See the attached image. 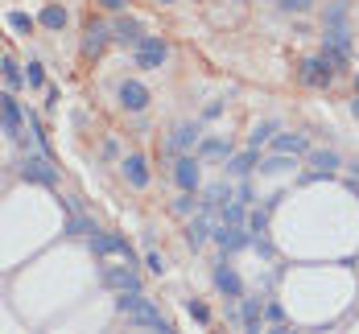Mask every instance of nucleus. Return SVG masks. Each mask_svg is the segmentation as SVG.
Segmentation results:
<instances>
[{"label":"nucleus","instance_id":"nucleus-1","mask_svg":"<svg viewBox=\"0 0 359 334\" xmlns=\"http://www.w3.org/2000/svg\"><path fill=\"white\" fill-rule=\"evenodd\" d=\"M116 309H120L133 326H141V330H149V334H174V326L161 318V309H157L144 293H120L116 297Z\"/></svg>","mask_w":359,"mask_h":334},{"label":"nucleus","instance_id":"nucleus-2","mask_svg":"<svg viewBox=\"0 0 359 334\" xmlns=\"http://www.w3.org/2000/svg\"><path fill=\"white\" fill-rule=\"evenodd\" d=\"M100 285L111 289V293H141V272L133 264H104Z\"/></svg>","mask_w":359,"mask_h":334},{"label":"nucleus","instance_id":"nucleus-3","mask_svg":"<svg viewBox=\"0 0 359 334\" xmlns=\"http://www.w3.org/2000/svg\"><path fill=\"white\" fill-rule=\"evenodd\" d=\"M17 174L25 182H37V186H58V169L50 165V153H25L17 161Z\"/></svg>","mask_w":359,"mask_h":334},{"label":"nucleus","instance_id":"nucleus-4","mask_svg":"<svg viewBox=\"0 0 359 334\" xmlns=\"http://www.w3.org/2000/svg\"><path fill=\"white\" fill-rule=\"evenodd\" d=\"M211 239H215L223 252H244V248H252V231H244L240 223H215L211 227Z\"/></svg>","mask_w":359,"mask_h":334},{"label":"nucleus","instance_id":"nucleus-5","mask_svg":"<svg viewBox=\"0 0 359 334\" xmlns=\"http://www.w3.org/2000/svg\"><path fill=\"white\" fill-rule=\"evenodd\" d=\"M170 58V46L161 41V37H141V46H137V54H133V62L141 67V71H161V62Z\"/></svg>","mask_w":359,"mask_h":334},{"label":"nucleus","instance_id":"nucleus-6","mask_svg":"<svg viewBox=\"0 0 359 334\" xmlns=\"http://www.w3.org/2000/svg\"><path fill=\"white\" fill-rule=\"evenodd\" d=\"M87 248H91L95 256H128V264H133V248H128V239H124V235L95 231V235H87Z\"/></svg>","mask_w":359,"mask_h":334},{"label":"nucleus","instance_id":"nucleus-7","mask_svg":"<svg viewBox=\"0 0 359 334\" xmlns=\"http://www.w3.org/2000/svg\"><path fill=\"white\" fill-rule=\"evenodd\" d=\"M198 141H203V124H194V120H182L178 128L165 137V148H170V153H190Z\"/></svg>","mask_w":359,"mask_h":334},{"label":"nucleus","instance_id":"nucleus-8","mask_svg":"<svg viewBox=\"0 0 359 334\" xmlns=\"http://www.w3.org/2000/svg\"><path fill=\"white\" fill-rule=\"evenodd\" d=\"M174 182L186 190V194H194L198 186H203V169H198V157H190V153H182L178 161H174Z\"/></svg>","mask_w":359,"mask_h":334},{"label":"nucleus","instance_id":"nucleus-9","mask_svg":"<svg viewBox=\"0 0 359 334\" xmlns=\"http://www.w3.org/2000/svg\"><path fill=\"white\" fill-rule=\"evenodd\" d=\"M116 95H120V108H124V111H144V108H149V87L137 83V78H124Z\"/></svg>","mask_w":359,"mask_h":334},{"label":"nucleus","instance_id":"nucleus-10","mask_svg":"<svg viewBox=\"0 0 359 334\" xmlns=\"http://www.w3.org/2000/svg\"><path fill=\"white\" fill-rule=\"evenodd\" d=\"M215 289L223 297H244V281H240V272L227 264V256L215 264Z\"/></svg>","mask_w":359,"mask_h":334},{"label":"nucleus","instance_id":"nucleus-11","mask_svg":"<svg viewBox=\"0 0 359 334\" xmlns=\"http://www.w3.org/2000/svg\"><path fill=\"white\" fill-rule=\"evenodd\" d=\"M330 78H334V67L326 58H306L302 62V83L306 87H330Z\"/></svg>","mask_w":359,"mask_h":334},{"label":"nucleus","instance_id":"nucleus-12","mask_svg":"<svg viewBox=\"0 0 359 334\" xmlns=\"http://www.w3.org/2000/svg\"><path fill=\"white\" fill-rule=\"evenodd\" d=\"M108 41H111V29L104 21H91L87 34H83V54H87V58H100V54L108 50Z\"/></svg>","mask_w":359,"mask_h":334},{"label":"nucleus","instance_id":"nucleus-13","mask_svg":"<svg viewBox=\"0 0 359 334\" xmlns=\"http://www.w3.org/2000/svg\"><path fill=\"white\" fill-rule=\"evenodd\" d=\"M0 132L4 137H13V141H21L25 132H21V108H17V99L4 91V104H0Z\"/></svg>","mask_w":359,"mask_h":334},{"label":"nucleus","instance_id":"nucleus-14","mask_svg":"<svg viewBox=\"0 0 359 334\" xmlns=\"http://www.w3.org/2000/svg\"><path fill=\"white\" fill-rule=\"evenodd\" d=\"M120 174H124V182L128 186L144 190V186H149V161H144L141 153H128V157L120 161Z\"/></svg>","mask_w":359,"mask_h":334},{"label":"nucleus","instance_id":"nucleus-15","mask_svg":"<svg viewBox=\"0 0 359 334\" xmlns=\"http://www.w3.org/2000/svg\"><path fill=\"white\" fill-rule=\"evenodd\" d=\"M141 21H133V17H120L111 25V41H120V46H141Z\"/></svg>","mask_w":359,"mask_h":334},{"label":"nucleus","instance_id":"nucleus-16","mask_svg":"<svg viewBox=\"0 0 359 334\" xmlns=\"http://www.w3.org/2000/svg\"><path fill=\"white\" fill-rule=\"evenodd\" d=\"M256 165H260V148H248V153L227 157V174H231V178H248Z\"/></svg>","mask_w":359,"mask_h":334},{"label":"nucleus","instance_id":"nucleus-17","mask_svg":"<svg viewBox=\"0 0 359 334\" xmlns=\"http://www.w3.org/2000/svg\"><path fill=\"white\" fill-rule=\"evenodd\" d=\"M207 239H211V219H203V215H198V219L186 223V244H190V248H203Z\"/></svg>","mask_w":359,"mask_h":334},{"label":"nucleus","instance_id":"nucleus-18","mask_svg":"<svg viewBox=\"0 0 359 334\" xmlns=\"http://www.w3.org/2000/svg\"><path fill=\"white\" fill-rule=\"evenodd\" d=\"M273 145L277 153H289V157H297V153H310V137H302V132H293V137H273Z\"/></svg>","mask_w":359,"mask_h":334},{"label":"nucleus","instance_id":"nucleus-19","mask_svg":"<svg viewBox=\"0 0 359 334\" xmlns=\"http://www.w3.org/2000/svg\"><path fill=\"white\" fill-rule=\"evenodd\" d=\"M347 25V0H330L323 13V29H343Z\"/></svg>","mask_w":359,"mask_h":334},{"label":"nucleus","instance_id":"nucleus-20","mask_svg":"<svg viewBox=\"0 0 359 334\" xmlns=\"http://www.w3.org/2000/svg\"><path fill=\"white\" fill-rule=\"evenodd\" d=\"M37 21H41L46 29H54V34H58V29H67V8H62V4H46Z\"/></svg>","mask_w":359,"mask_h":334},{"label":"nucleus","instance_id":"nucleus-21","mask_svg":"<svg viewBox=\"0 0 359 334\" xmlns=\"http://www.w3.org/2000/svg\"><path fill=\"white\" fill-rule=\"evenodd\" d=\"M310 161L318 165V174H330V169H339V165H343L334 148H314V153H310Z\"/></svg>","mask_w":359,"mask_h":334},{"label":"nucleus","instance_id":"nucleus-22","mask_svg":"<svg viewBox=\"0 0 359 334\" xmlns=\"http://www.w3.org/2000/svg\"><path fill=\"white\" fill-rule=\"evenodd\" d=\"M95 231H100V223L87 219V215H71L67 219V235H95Z\"/></svg>","mask_w":359,"mask_h":334},{"label":"nucleus","instance_id":"nucleus-23","mask_svg":"<svg viewBox=\"0 0 359 334\" xmlns=\"http://www.w3.org/2000/svg\"><path fill=\"white\" fill-rule=\"evenodd\" d=\"M219 223H244V202L240 198H227L219 207Z\"/></svg>","mask_w":359,"mask_h":334},{"label":"nucleus","instance_id":"nucleus-24","mask_svg":"<svg viewBox=\"0 0 359 334\" xmlns=\"http://www.w3.org/2000/svg\"><path fill=\"white\" fill-rule=\"evenodd\" d=\"M273 132H277V124H273V120L256 124V128H252V137H248V148H260L264 141H273Z\"/></svg>","mask_w":359,"mask_h":334},{"label":"nucleus","instance_id":"nucleus-25","mask_svg":"<svg viewBox=\"0 0 359 334\" xmlns=\"http://www.w3.org/2000/svg\"><path fill=\"white\" fill-rule=\"evenodd\" d=\"M0 74H4V83H8V87H25V71H21L13 58H4V62H0Z\"/></svg>","mask_w":359,"mask_h":334},{"label":"nucleus","instance_id":"nucleus-26","mask_svg":"<svg viewBox=\"0 0 359 334\" xmlns=\"http://www.w3.org/2000/svg\"><path fill=\"white\" fill-rule=\"evenodd\" d=\"M293 169V161H289V153H277V157H269V161H260V174H285Z\"/></svg>","mask_w":359,"mask_h":334},{"label":"nucleus","instance_id":"nucleus-27","mask_svg":"<svg viewBox=\"0 0 359 334\" xmlns=\"http://www.w3.org/2000/svg\"><path fill=\"white\" fill-rule=\"evenodd\" d=\"M198 157H231L227 141H198Z\"/></svg>","mask_w":359,"mask_h":334},{"label":"nucleus","instance_id":"nucleus-28","mask_svg":"<svg viewBox=\"0 0 359 334\" xmlns=\"http://www.w3.org/2000/svg\"><path fill=\"white\" fill-rule=\"evenodd\" d=\"M186 314H190V318H198V322H211V309H207V301H198V297H190V301H186Z\"/></svg>","mask_w":359,"mask_h":334},{"label":"nucleus","instance_id":"nucleus-29","mask_svg":"<svg viewBox=\"0 0 359 334\" xmlns=\"http://www.w3.org/2000/svg\"><path fill=\"white\" fill-rule=\"evenodd\" d=\"M8 25H13L17 34H29V29H34L37 21L29 17V13H8Z\"/></svg>","mask_w":359,"mask_h":334},{"label":"nucleus","instance_id":"nucleus-30","mask_svg":"<svg viewBox=\"0 0 359 334\" xmlns=\"http://www.w3.org/2000/svg\"><path fill=\"white\" fill-rule=\"evenodd\" d=\"M248 231L252 235H264V231H269V211H252L248 215Z\"/></svg>","mask_w":359,"mask_h":334},{"label":"nucleus","instance_id":"nucleus-31","mask_svg":"<svg viewBox=\"0 0 359 334\" xmlns=\"http://www.w3.org/2000/svg\"><path fill=\"white\" fill-rule=\"evenodd\" d=\"M25 83H29V87H46V71H41V62H29V67H25Z\"/></svg>","mask_w":359,"mask_h":334},{"label":"nucleus","instance_id":"nucleus-32","mask_svg":"<svg viewBox=\"0 0 359 334\" xmlns=\"http://www.w3.org/2000/svg\"><path fill=\"white\" fill-rule=\"evenodd\" d=\"M144 264H149V272H157V277L165 272V256H161L157 248H149V256H144Z\"/></svg>","mask_w":359,"mask_h":334},{"label":"nucleus","instance_id":"nucleus-33","mask_svg":"<svg viewBox=\"0 0 359 334\" xmlns=\"http://www.w3.org/2000/svg\"><path fill=\"white\" fill-rule=\"evenodd\" d=\"M190 211H194V194L182 190V198H174V215H190Z\"/></svg>","mask_w":359,"mask_h":334},{"label":"nucleus","instance_id":"nucleus-34","mask_svg":"<svg viewBox=\"0 0 359 334\" xmlns=\"http://www.w3.org/2000/svg\"><path fill=\"white\" fill-rule=\"evenodd\" d=\"M252 318H260V297L244 293V322H252Z\"/></svg>","mask_w":359,"mask_h":334},{"label":"nucleus","instance_id":"nucleus-35","mask_svg":"<svg viewBox=\"0 0 359 334\" xmlns=\"http://www.w3.org/2000/svg\"><path fill=\"white\" fill-rule=\"evenodd\" d=\"M277 4H281L285 13H310V4H314V0H277Z\"/></svg>","mask_w":359,"mask_h":334},{"label":"nucleus","instance_id":"nucleus-36","mask_svg":"<svg viewBox=\"0 0 359 334\" xmlns=\"http://www.w3.org/2000/svg\"><path fill=\"white\" fill-rule=\"evenodd\" d=\"M264 314H269V318H273V322H281V318H285V309H281V305H277V301H273V305H264Z\"/></svg>","mask_w":359,"mask_h":334},{"label":"nucleus","instance_id":"nucleus-37","mask_svg":"<svg viewBox=\"0 0 359 334\" xmlns=\"http://www.w3.org/2000/svg\"><path fill=\"white\" fill-rule=\"evenodd\" d=\"M100 4H104V8H111V13H120V8H124L128 0H100Z\"/></svg>","mask_w":359,"mask_h":334},{"label":"nucleus","instance_id":"nucleus-38","mask_svg":"<svg viewBox=\"0 0 359 334\" xmlns=\"http://www.w3.org/2000/svg\"><path fill=\"white\" fill-rule=\"evenodd\" d=\"M264 334H297V330H289V326H273V330H264Z\"/></svg>","mask_w":359,"mask_h":334},{"label":"nucleus","instance_id":"nucleus-39","mask_svg":"<svg viewBox=\"0 0 359 334\" xmlns=\"http://www.w3.org/2000/svg\"><path fill=\"white\" fill-rule=\"evenodd\" d=\"M351 116H359V91H355V99H351Z\"/></svg>","mask_w":359,"mask_h":334},{"label":"nucleus","instance_id":"nucleus-40","mask_svg":"<svg viewBox=\"0 0 359 334\" xmlns=\"http://www.w3.org/2000/svg\"><path fill=\"white\" fill-rule=\"evenodd\" d=\"M153 4H178V0H153Z\"/></svg>","mask_w":359,"mask_h":334},{"label":"nucleus","instance_id":"nucleus-41","mask_svg":"<svg viewBox=\"0 0 359 334\" xmlns=\"http://www.w3.org/2000/svg\"><path fill=\"white\" fill-rule=\"evenodd\" d=\"M0 104H4V91H0Z\"/></svg>","mask_w":359,"mask_h":334}]
</instances>
